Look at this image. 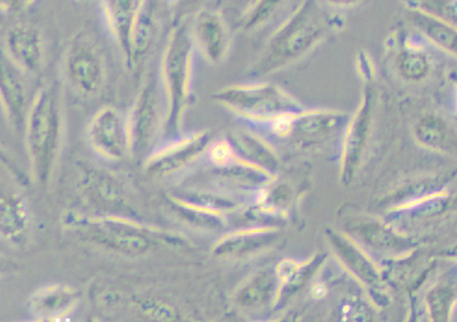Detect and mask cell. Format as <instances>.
<instances>
[{
	"label": "cell",
	"instance_id": "1",
	"mask_svg": "<svg viewBox=\"0 0 457 322\" xmlns=\"http://www.w3.org/2000/svg\"><path fill=\"white\" fill-rule=\"evenodd\" d=\"M345 26L346 17L328 8L321 0H300L294 12L274 29L250 74L266 76L295 62Z\"/></svg>",
	"mask_w": 457,
	"mask_h": 322
},
{
	"label": "cell",
	"instance_id": "2",
	"mask_svg": "<svg viewBox=\"0 0 457 322\" xmlns=\"http://www.w3.org/2000/svg\"><path fill=\"white\" fill-rule=\"evenodd\" d=\"M62 227L81 242L128 257L182 243L174 233L124 215L70 211L62 217Z\"/></svg>",
	"mask_w": 457,
	"mask_h": 322
},
{
	"label": "cell",
	"instance_id": "3",
	"mask_svg": "<svg viewBox=\"0 0 457 322\" xmlns=\"http://www.w3.org/2000/svg\"><path fill=\"white\" fill-rule=\"evenodd\" d=\"M25 141L32 175L37 183L52 181L64 131L62 89L60 83L43 85L30 100L27 111Z\"/></svg>",
	"mask_w": 457,
	"mask_h": 322
},
{
	"label": "cell",
	"instance_id": "4",
	"mask_svg": "<svg viewBox=\"0 0 457 322\" xmlns=\"http://www.w3.org/2000/svg\"><path fill=\"white\" fill-rule=\"evenodd\" d=\"M193 45L189 34V19L172 25L162 51L161 79L164 95V128L167 140L179 137L186 111L193 100Z\"/></svg>",
	"mask_w": 457,
	"mask_h": 322
},
{
	"label": "cell",
	"instance_id": "5",
	"mask_svg": "<svg viewBox=\"0 0 457 322\" xmlns=\"http://www.w3.org/2000/svg\"><path fill=\"white\" fill-rule=\"evenodd\" d=\"M212 97L232 113L257 121H270L303 110L295 98L272 84L233 85Z\"/></svg>",
	"mask_w": 457,
	"mask_h": 322
},
{
	"label": "cell",
	"instance_id": "6",
	"mask_svg": "<svg viewBox=\"0 0 457 322\" xmlns=\"http://www.w3.org/2000/svg\"><path fill=\"white\" fill-rule=\"evenodd\" d=\"M64 77L81 96L93 97L103 90L106 66L100 47L87 30L71 38L63 60Z\"/></svg>",
	"mask_w": 457,
	"mask_h": 322
},
{
	"label": "cell",
	"instance_id": "7",
	"mask_svg": "<svg viewBox=\"0 0 457 322\" xmlns=\"http://www.w3.org/2000/svg\"><path fill=\"white\" fill-rule=\"evenodd\" d=\"M157 80L148 79L127 115L130 155L145 157L154 149L164 128V104Z\"/></svg>",
	"mask_w": 457,
	"mask_h": 322
},
{
	"label": "cell",
	"instance_id": "8",
	"mask_svg": "<svg viewBox=\"0 0 457 322\" xmlns=\"http://www.w3.org/2000/svg\"><path fill=\"white\" fill-rule=\"evenodd\" d=\"M90 148L100 158L118 162L130 155L127 117L112 106L100 108L87 128Z\"/></svg>",
	"mask_w": 457,
	"mask_h": 322
},
{
	"label": "cell",
	"instance_id": "9",
	"mask_svg": "<svg viewBox=\"0 0 457 322\" xmlns=\"http://www.w3.org/2000/svg\"><path fill=\"white\" fill-rule=\"evenodd\" d=\"M100 3L104 21L120 47L125 66L133 70L135 37L147 13V0H100Z\"/></svg>",
	"mask_w": 457,
	"mask_h": 322
},
{
	"label": "cell",
	"instance_id": "10",
	"mask_svg": "<svg viewBox=\"0 0 457 322\" xmlns=\"http://www.w3.org/2000/svg\"><path fill=\"white\" fill-rule=\"evenodd\" d=\"M208 131H199L186 137L169 140L167 144L154 148L145 157V169L152 176L167 178L178 174L186 166L191 164L208 145Z\"/></svg>",
	"mask_w": 457,
	"mask_h": 322
},
{
	"label": "cell",
	"instance_id": "11",
	"mask_svg": "<svg viewBox=\"0 0 457 322\" xmlns=\"http://www.w3.org/2000/svg\"><path fill=\"white\" fill-rule=\"evenodd\" d=\"M189 34L195 49L208 62H222L232 43L231 29L225 17L216 10L203 8L189 19Z\"/></svg>",
	"mask_w": 457,
	"mask_h": 322
},
{
	"label": "cell",
	"instance_id": "12",
	"mask_svg": "<svg viewBox=\"0 0 457 322\" xmlns=\"http://www.w3.org/2000/svg\"><path fill=\"white\" fill-rule=\"evenodd\" d=\"M79 169L80 191L96 213L129 216L127 196L117 178L91 164H79Z\"/></svg>",
	"mask_w": 457,
	"mask_h": 322
},
{
	"label": "cell",
	"instance_id": "13",
	"mask_svg": "<svg viewBox=\"0 0 457 322\" xmlns=\"http://www.w3.org/2000/svg\"><path fill=\"white\" fill-rule=\"evenodd\" d=\"M25 76L4 50H0V108L8 123L16 130H23L32 100H29Z\"/></svg>",
	"mask_w": 457,
	"mask_h": 322
},
{
	"label": "cell",
	"instance_id": "14",
	"mask_svg": "<svg viewBox=\"0 0 457 322\" xmlns=\"http://www.w3.org/2000/svg\"><path fill=\"white\" fill-rule=\"evenodd\" d=\"M3 50L23 73L36 74L46 59V39L38 27L19 22L6 32Z\"/></svg>",
	"mask_w": 457,
	"mask_h": 322
},
{
	"label": "cell",
	"instance_id": "15",
	"mask_svg": "<svg viewBox=\"0 0 457 322\" xmlns=\"http://www.w3.org/2000/svg\"><path fill=\"white\" fill-rule=\"evenodd\" d=\"M80 298L79 291L69 285H46L30 296L29 311L36 321L64 320L76 310Z\"/></svg>",
	"mask_w": 457,
	"mask_h": 322
},
{
	"label": "cell",
	"instance_id": "16",
	"mask_svg": "<svg viewBox=\"0 0 457 322\" xmlns=\"http://www.w3.org/2000/svg\"><path fill=\"white\" fill-rule=\"evenodd\" d=\"M399 43L397 67L401 76L408 81H421L432 70V60L423 46V39L418 33H392Z\"/></svg>",
	"mask_w": 457,
	"mask_h": 322
},
{
	"label": "cell",
	"instance_id": "17",
	"mask_svg": "<svg viewBox=\"0 0 457 322\" xmlns=\"http://www.w3.org/2000/svg\"><path fill=\"white\" fill-rule=\"evenodd\" d=\"M406 10V19L411 29L425 42L450 56L456 55V25L428 13Z\"/></svg>",
	"mask_w": 457,
	"mask_h": 322
},
{
	"label": "cell",
	"instance_id": "18",
	"mask_svg": "<svg viewBox=\"0 0 457 322\" xmlns=\"http://www.w3.org/2000/svg\"><path fill=\"white\" fill-rule=\"evenodd\" d=\"M29 208L21 196L0 193V240L19 244L29 229Z\"/></svg>",
	"mask_w": 457,
	"mask_h": 322
},
{
	"label": "cell",
	"instance_id": "19",
	"mask_svg": "<svg viewBox=\"0 0 457 322\" xmlns=\"http://www.w3.org/2000/svg\"><path fill=\"white\" fill-rule=\"evenodd\" d=\"M287 0H250L238 20V29L255 32L262 29L282 9Z\"/></svg>",
	"mask_w": 457,
	"mask_h": 322
},
{
	"label": "cell",
	"instance_id": "20",
	"mask_svg": "<svg viewBox=\"0 0 457 322\" xmlns=\"http://www.w3.org/2000/svg\"><path fill=\"white\" fill-rule=\"evenodd\" d=\"M416 135L423 144L440 147L449 138L448 123L438 115H426L416 125Z\"/></svg>",
	"mask_w": 457,
	"mask_h": 322
},
{
	"label": "cell",
	"instance_id": "21",
	"mask_svg": "<svg viewBox=\"0 0 457 322\" xmlns=\"http://www.w3.org/2000/svg\"><path fill=\"white\" fill-rule=\"evenodd\" d=\"M405 9L428 13L456 25V0H402Z\"/></svg>",
	"mask_w": 457,
	"mask_h": 322
},
{
	"label": "cell",
	"instance_id": "22",
	"mask_svg": "<svg viewBox=\"0 0 457 322\" xmlns=\"http://www.w3.org/2000/svg\"><path fill=\"white\" fill-rule=\"evenodd\" d=\"M206 2L208 0H167L168 4L176 12V21L189 19L195 12H198L199 10L204 8Z\"/></svg>",
	"mask_w": 457,
	"mask_h": 322
},
{
	"label": "cell",
	"instance_id": "23",
	"mask_svg": "<svg viewBox=\"0 0 457 322\" xmlns=\"http://www.w3.org/2000/svg\"><path fill=\"white\" fill-rule=\"evenodd\" d=\"M233 155V147L228 141H219L212 145L210 151V158L216 165H226L231 161Z\"/></svg>",
	"mask_w": 457,
	"mask_h": 322
},
{
	"label": "cell",
	"instance_id": "24",
	"mask_svg": "<svg viewBox=\"0 0 457 322\" xmlns=\"http://www.w3.org/2000/svg\"><path fill=\"white\" fill-rule=\"evenodd\" d=\"M37 0H0V13L20 15L35 4Z\"/></svg>",
	"mask_w": 457,
	"mask_h": 322
},
{
	"label": "cell",
	"instance_id": "25",
	"mask_svg": "<svg viewBox=\"0 0 457 322\" xmlns=\"http://www.w3.org/2000/svg\"><path fill=\"white\" fill-rule=\"evenodd\" d=\"M328 8L333 10H350L359 8L368 0H321Z\"/></svg>",
	"mask_w": 457,
	"mask_h": 322
},
{
	"label": "cell",
	"instance_id": "26",
	"mask_svg": "<svg viewBox=\"0 0 457 322\" xmlns=\"http://www.w3.org/2000/svg\"><path fill=\"white\" fill-rule=\"evenodd\" d=\"M4 266H5L4 257H3V254L0 253V273H2L3 270H4Z\"/></svg>",
	"mask_w": 457,
	"mask_h": 322
},
{
	"label": "cell",
	"instance_id": "27",
	"mask_svg": "<svg viewBox=\"0 0 457 322\" xmlns=\"http://www.w3.org/2000/svg\"><path fill=\"white\" fill-rule=\"evenodd\" d=\"M77 2H79V3H90V2H95V0H77Z\"/></svg>",
	"mask_w": 457,
	"mask_h": 322
},
{
	"label": "cell",
	"instance_id": "28",
	"mask_svg": "<svg viewBox=\"0 0 457 322\" xmlns=\"http://www.w3.org/2000/svg\"><path fill=\"white\" fill-rule=\"evenodd\" d=\"M248 2H250V0H248Z\"/></svg>",
	"mask_w": 457,
	"mask_h": 322
}]
</instances>
